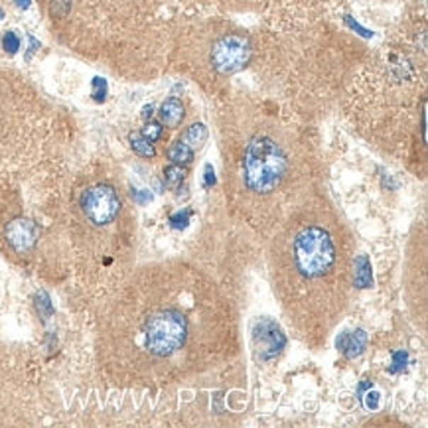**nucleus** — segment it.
I'll list each match as a JSON object with an SVG mask.
<instances>
[{
  "mask_svg": "<svg viewBox=\"0 0 428 428\" xmlns=\"http://www.w3.org/2000/svg\"><path fill=\"white\" fill-rule=\"evenodd\" d=\"M101 373L125 389H164L237 354V318L208 274L182 261L145 264L103 294L95 322Z\"/></svg>",
  "mask_w": 428,
  "mask_h": 428,
  "instance_id": "f257e3e1",
  "label": "nucleus"
},
{
  "mask_svg": "<svg viewBox=\"0 0 428 428\" xmlns=\"http://www.w3.org/2000/svg\"><path fill=\"white\" fill-rule=\"evenodd\" d=\"M269 271L296 336L310 346L326 344L356 286V257L346 227L324 208L296 210L276 229Z\"/></svg>",
  "mask_w": 428,
  "mask_h": 428,
  "instance_id": "f03ea898",
  "label": "nucleus"
},
{
  "mask_svg": "<svg viewBox=\"0 0 428 428\" xmlns=\"http://www.w3.org/2000/svg\"><path fill=\"white\" fill-rule=\"evenodd\" d=\"M128 211L117 184L107 176H81L65 203V263L79 281L103 294L113 286V271L128 247Z\"/></svg>",
  "mask_w": 428,
  "mask_h": 428,
  "instance_id": "7ed1b4c3",
  "label": "nucleus"
},
{
  "mask_svg": "<svg viewBox=\"0 0 428 428\" xmlns=\"http://www.w3.org/2000/svg\"><path fill=\"white\" fill-rule=\"evenodd\" d=\"M294 160L288 138L276 127L255 128L241 145L237 160L239 191L245 193V208H251L255 223L261 213V223L276 229L291 218L292 178Z\"/></svg>",
  "mask_w": 428,
  "mask_h": 428,
  "instance_id": "20e7f679",
  "label": "nucleus"
},
{
  "mask_svg": "<svg viewBox=\"0 0 428 428\" xmlns=\"http://www.w3.org/2000/svg\"><path fill=\"white\" fill-rule=\"evenodd\" d=\"M50 135L42 101L22 79L0 73V178H22L38 164Z\"/></svg>",
  "mask_w": 428,
  "mask_h": 428,
  "instance_id": "39448f33",
  "label": "nucleus"
},
{
  "mask_svg": "<svg viewBox=\"0 0 428 428\" xmlns=\"http://www.w3.org/2000/svg\"><path fill=\"white\" fill-rule=\"evenodd\" d=\"M251 57V44L241 34H223L213 40L210 47L211 69L219 75H233L241 72Z\"/></svg>",
  "mask_w": 428,
  "mask_h": 428,
  "instance_id": "423d86ee",
  "label": "nucleus"
},
{
  "mask_svg": "<svg viewBox=\"0 0 428 428\" xmlns=\"http://www.w3.org/2000/svg\"><path fill=\"white\" fill-rule=\"evenodd\" d=\"M160 119H162V123H164L166 127H170V128L178 127L184 119L182 101L176 99V97L166 101L164 105H162V109H160Z\"/></svg>",
  "mask_w": 428,
  "mask_h": 428,
  "instance_id": "0eeeda50",
  "label": "nucleus"
},
{
  "mask_svg": "<svg viewBox=\"0 0 428 428\" xmlns=\"http://www.w3.org/2000/svg\"><path fill=\"white\" fill-rule=\"evenodd\" d=\"M193 148H191L188 142H184L182 138L180 140H176L172 146H170V150H168V158L172 160L174 164H188L191 158H193Z\"/></svg>",
  "mask_w": 428,
  "mask_h": 428,
  "instance_id": "6e6552de",
  "label": "nucleus"
},
{
  "mask_svg": "<svg viewBox=\"0 0 428 428\" xmlns=\"http://www.w3.org/2000/svg\"><path fill=\"white\" fill-rule=\"evenodd\" d=\"M205 138H208V128L203 127V125H191V127L184 133L182 140L184 142H188L193 150H198V148L205 142Z\"/></svg>",
  "mask_w": 428,
  "mask_h": 428,
  "instance_id": "1a4fd4ad",
  "label": "nucleus"
},
{
  "mask_svg": "<svg viewBox=\"0 0 428 428\" xmlns=\"http://www.w3.org/2000/svg\"><path fill=\"white\" fill-rule=\"evenodd\" d=\"M130 145L137 150L138 154L142 156H154V146L142 135H130Z\"/></svg>",
  "mask_w": 428,
  "mask_h": 428,
  "instance_id": "9d476101",
  "label": "nucleus"
},
{
  "mask_svg": "<svg viewBox=\"0 0 428 428\" xmlns=\"http://www.w3.org/2000/svg\"><path fill=\"white\" fill-rule=\"evenodd\" d=\"M184 180V172L180 166H170V168H166V182L170 188H178Z\"/></svg>",
  "mask_w": 428,
  "mask_h": 428,
  "instance_id": "9b49d317",
  "label": "nucleus"
},
{
  "mask_svg": "<svg viewBox=\"0 0 428 428\" xmlns=\"http://www.w3.org/2000/svg\"><path fill=\"white\" fill-rule=\"evenodd\" d=\"M2 44H4V47H6V52H10V54H12V52H16V50H18V47H20L18 38L14 36L12 32H9V34L4 36V40H2Z\"/></svg>",
  "mask_w": 428,
  "mask_h": 428,
  "instance_id": "f8f14e48",
  "label": "nucleus"
},
{
  "mask_svg": "<svg viewBox=\"0 0 428 428\" xmlns=\"http://www.w3.org/2000/svg\"><path fill=\"white\" fill-rule=\"evenodd\" d=\"M160 135H162V128H160V125H148V127L145 128V137L150 140V142H154V140H158L160 138Z\"/></svg>",
  "mask_w": 428,
  "mask_h": 428,
  "instance_id": "ddd939ff",
  "label": "nucleus"
}]
</instances>
